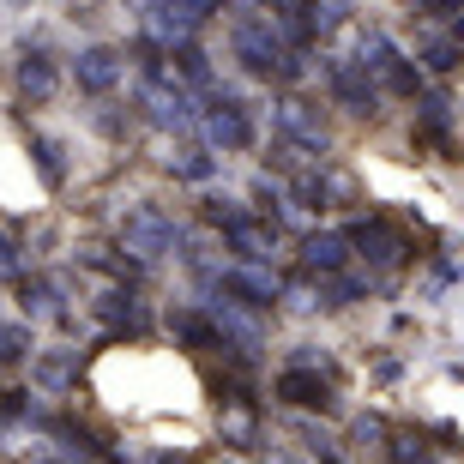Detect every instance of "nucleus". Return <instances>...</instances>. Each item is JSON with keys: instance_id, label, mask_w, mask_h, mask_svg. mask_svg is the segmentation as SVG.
I'll use <instances>...</instances> for the list:
<instances>
[{"instance_id": "obj_4", "label": "nucleus", "mask_w": 464, "mask_h": 464, "mask_svg": "<svg viewBox=\"0 0 464 464\" xmlns=\"http://www.w3.org/2000/svg\"><path fill=\"white\" fill-rule=\"evenodd\" d=\"M326 85H332V97H338L344 109H356V115H374L380 85H374V72L362 67V61H326Z\"/></svg>"}, {"instance_id": "obj_2", "label": "nucleus", "mask_w": 464, "mask_h": 464, "mask_svg": "<svg viewBox=\"0 0 464 464\" xmlns=\"http://www.w3.org/2000/svg\"><path fill=\"white\" fill-rule=\"evenodd\" d=\"M121 241H127V254H139V259H163L175 247V218L163 206H127Z\"/></svg>"}, {"instance_id": "obj_14", "label": "nucleus", "mask_w": 464, "mask_h": 464, "mask_svg": "<svg viewBox=\"0 0 464 464\" xmlns=\"http://www.w3.org/2000/svg\"><path fill=\"white\" fill-rule=\"evenodd\" d=\"M24 344H31V338H24V332H18V326H6V332H0V362L24 356Z\"/></svg>"}, {"instance_id": "obj_16", "label": "nucleus", "mask_w": 464, "mask_h": 464, "mask_svg": "<svg viewBox=\"0 0 464 464\" xmlns=\"http://www.w3.org/2000/svg\"><path fill=\"white\" fill-rule=\"evenodd\" d=\"M266 464H290V459H284V452H272V459H266Z\"/></svg>"}, {"instance_id": "obj_1", "label": "nucleus", "mask_w": 464, "mask_h": 464, "mask_svg": "<svg viewBox=\"0 0 464 464\" xmlns=\"http://www.w3.org/2000/svg\"><path fill=\"white\" fill-rule=\"evenodd\" d=\"M229 43H236V61L254 72V79H277V85H290L295 72H302V61H295V49H290V36L277 31L272 18H259V13L236 18Z\"/></svg>"}, {"instance_id": "obj_12", "label": "nucleus", "mask_w": 464, "mask_h": 464, "mask_svg": "<svg viewBox=\"0 0 464 464\" xmlns=\"http://www.w3.org/2000/svg\"><path fill=\"white\" fill-rule=\"evenodd\" d=\"M211 151H199V145H188V151H175L169 157V175H181V181H211Z\"/></svg>"}, {"instance_id": "obj_5", "label": "nucleus", "mask_w": 464, "mask_h": 464, "mask_svg": "<svg viewBox=\"0 0 464 464\" xmlns=\"http://www.w3.org/2000/svg\"><path fill=\"white\" fill-rule=\"evenodd\" d=\"M272 127H277V139H290V145H302V151H326V121L314 115L308 103H277L272 109Z\"/></svg>"}, {"instance_id": "obj_3", "label": "nucleus", "mask_w": 464, "mask_h": 464, "mask_svg": "<svg viewBox=\"0 0 464 464\" xmlns=\"http://www.w3.org/2000/svg\"><path fill=\"white\" fill-rule=\"evenodd\" d=\"M206 139L218 151H247V145H254V115H247V103L218 91L211 109H206Z\"/></svg>"}, {"instance_id": "obj_13", "label": "nucleus", "mask_w": 464, "mask_h": 464, "mask_svg": "<svg viewBox=\"0 0 464 464\" xmlns=\"http://www.w3.org/2000/svg\"><path fill=\"white\" fill-rule=\"evenodd\" d=\"M67 374H72V362H67V356H43V362H36V380H43V386H61Z\"/></svg>"}, {"instance_id": "obj_10", "label": "nucleus", "mask_w": 464, "mask_h": 464, "mask_svg": "<svg viewBox=\"0 0 464 464\" xmlns=\"http://www.w3.org/2000/svg\"><path fill=\"white\" fill-rule=\"evenodd\" d=\"M277 392L290 398V404H332V398H326V380H308L302 368H284V380H277Z\"/></svg>"}, {"instance_id": "obj_8", "label": "nucleus", "mask_w": 464, "mask_h": 464, "mask_svg": "<svg viewBox=\"0 0 464 464\" xmlns=\"http://www.w3.org/2000/svg\"><path fill=\"white\" fill-rule=\"evenodd\" d=\"M350 266V236H308L302 241V272L308 277H332Z\"/></svg>"}, {"instance_id": "obj_11", "label": "nucleus", "mask_w": 464, "mask_h": 464, "mask_svg": "<svg viewBox=\"0 0 464 464\" xmlns=\"http://www.w3.org/2000/svg\"><path fill=\"white\" fill-rule=\"evenodd\" d=\"M350 241H356V247H374V254H368L374 266H392V259H398V236H392L386 224H362Z\"/></svg>"}, {"instance_id": "obj_9", "label": "nucleus", "mask_w": 464, "mask_h": 464, "mask_svg": "<svg viewBox=\"0 0 464 464\" xmlns=\"http://www.w3.org/2000/svg\"><path fill=\"white\" fill-rule=\"evenodd\" d=\"M18 85H24V97H31V103H49L54 85H61V72H54L49 54H24V61H18Z\"/></svg>"}, {"instance_id": "obj_7", "label": "nucleus", "mask_w": 464, "mask_h": 464, "mask_svg": "<svg viewBox=\"0 0 464 464\" xmlns=\"http://www.w3.org/2000/svg\"><path fill=\"white\" fill-rule=\"evenodd\" d=\"M218 13H224V0H163V6H157V24L188 43V36L199 31V24H211Z\"/></svg>"}, {"instance_id": "obj_15", "label": "nucleus", "mask_w": 464, "mask_h": 464, "mask_svg": "<svg viewBox=\"0 0 464 464\" xmlns=\"http://www.w3.org/2000/svg\"><path fill=\"white\" fill-rule=\"evenodd\" d=\"M13 272H18V241L0 229V277H13Z\"/></svg>"}, {"instance_id": "obj_6", "label": "nucleus", "mask_w": 464, "mask_h": 464, "mask_svg": "<svg viewBox=\"0 0 464 464\" xmlns=\"http://www.w3.org/2000/svg\"><path fill=\"white\" fill-rule=\"evenodd\" d=\"M72 85L91 91V97H109V91L121 85V54L115 49H85L72 61Z\"/></svg>"}]
</instances>
